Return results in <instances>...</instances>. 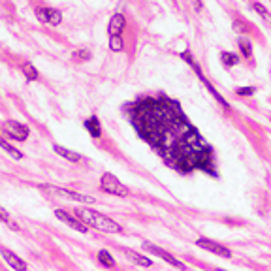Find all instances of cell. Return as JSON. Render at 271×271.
Segmentation results:
<instances>
[{"label": "cell", "instance_id": "7a4b0ae2", "mask_svg": "<svg viewBox=\"0 0 271 271\" xmlns=\"http://www.w3.org/2000/svg\"><path fill=\"white\" fill-rule=\"evenodd\" d=\"M75 217H77L81 222H85L87 226L96 228V230L106 232V234H121L122 232V228L119 222H115L113 218L102 215V213H98V211H94V209H89V207H79V209H75Z\"/></svg>", "mask_w": 271, "mask_h": 271}, {"label": "cell", "instance_id": "d4e9b609", "mask_svg": "<svg viewBox=\"0 0 271 271\" xmlns=\"http://www.w3.org/2000/svg\"><path fill=\"white\" fill-rule=\"evenodd\" d=\"M0 222H2V224H8V222H9L8 211H6V209H4L2 206H0Z\"/></svg>", "mask_w": 271, "mask_h": 271}, {"label": "cell", "instance_id": "7402d4cb", "mask_svg": "<svg viewBox=\"0 0 271 271\" xmlns=\"http://www.w3.org/2000/svg\"><path fill=\"white\" fill-rule=\"evenodd\" d=\"M253 9L256 11V13H258V15H260V17L264 19V21H266V23H270V21H271L270 11L266 9V6H264V4H260V2H253Z\"/></svg>", "mask_w": 271, "mask_h": 271}, {"label": "cell", "instance_id": "603a6c76", "mask_svg": "<svg viewBox=\"0 0 271 271\" xmlns=\"http://www.w3.org/2000/svg\"><path fill=\"white\" fill-rule=\"evenodd\" d=\"M232 28H234V32H237V34H247L249 32V25L245 21H239V19H235L234 23H232Z\"/></svg>", "mask_w": 271, "mask_h": 271}, {"label": "cell", "instance_id": "6da1fadb", "mask_svg": "<svg viewBox=\"0 0 271 271\" xmlns=\"http://www.w3.org/2000/svg\"><path fill=\"white\" fill-rule=\"evenodd\" d=\"M132 128L171 169L217 175L213 145L200 134L181 104L166 94L138 96L124 104Z\"/></svg>", "mask_w": 271, "mask_h": 271}, {"label": "cell", "instance_id": "7c38bea8", "mask_svg": "<svg viewBox=\"0 0 271 271\" xmlns=\"http://www.w3.org/2000/svg\"><path fill=\"white\" fill-rule=\"evenodd\" d=\"M85 128H87V132L93 136L94 140H100V138H102V124H100V121H98L96 115L87 117V121H85Z\"/></svg>", "mask_w": 271, "mask_h": 271}, {"label": "cell", "instance_id": "8992f818", "mask_svg": "<svg viewBox=\"0 0 271 271\" xmlns=\"http://www.w3.org/2000/svg\"><path fill=\"white\" fill-rule=\"evenodd\" d=\"M34 15L38 17V21L51 25V27H58L62 23V13L55 8H47V6H38L34 9Z\"/></svg>", "mask_w": 271, "mask_h": 271}, {"label": "cell", "instance_id": "9a60e30c", "mask_svg": "<svg viewBox=\"0 0 271 271\" xmlns=\"http://www.w3.org/2000/svg\"><path fill=\"white\" fill-rule=\"evenodd\" d=\"M220 62H222L224 68H234L235 64L241 62V56L232 53V51H222V53H220Z\"/></svg>", "mask_w": 271, "mask_h": 271}, {"label": "cell", "instance_id": "9c48e42d", "mask_svg": "<svg viewBox=\"0 0 271 271\" xmlns=\"http://www.w3.org/2000/svg\"><path fill=\"white\" fill-rule=\"evenodd\" d=\"M55 217L60 220V222H64V224H68L70 228L77 230V232H81V234H87V232H89V226L85 224V222H81L77 217L70 215V213L64 211V209H55Z\"/></svg>", "mask_w": 271, "mask_h": 271}, {"label": "cell", "instance_id": "e0dca14e", "mask_svg": "<svg viewBox=\"0 0 271 271\" xmlns=\"http://www.w3.org/2000/svg\"><path fill=\"white\" fill-rule=\"evenodd\" d=\"M96 258H98V262L102 264V266H106V268H115V258L111 256V253H109V251H106V249L98 251Z\"/></svg>", "mask_w": 271, "mask_h": 271}, {"label": "cell", "instance_id": "d6986e66", "mask_svg": "<svg viewBox=\"0 0 271 271\" xmlns=\"http://www.w3.org/2000/svg\"><path fill=\"white\" fill-rule=\"evenodd\" d=\"M21 72H23V75H25V79H27V81H36L38 77H40L38 70L30 64V62H25V64L21 66Z\"/></svg>", "mask_w": 271, "mask_h": 271}, {"label": "cell", "instance_id": "cb8c5ba5", "mask_svg": "<svg viewBox=\"0 0 271 271\" xmlns=\"http://www.w3.org/2000/svg\"><path fill=\"white\" fill-rule=\"evenodd\" d=\"M254 87H239L237 91H235V94H239V96H251V94H254Z\"/></svg>", "mask_w": 271, "mask_h": 271}, {"label": "cell", "instance_id": "2e32d148", "mask_svg": "<svg viewBox=\"0 0 271 271\" xmlns=\"http://www.w3.org/2000/svg\"><path fill=\"white\" fill-rule=\"evenodd\" d=\"M237 47H239V51H241V56H245V58H251V56H253V44H251L243 34L237 40Z\"/></svg>", "mask_w": 271, "mask_h": 271}, {"label": "cell", "instance_id": "ba28073f", "mask_svg": "<svg viewBox=\"0 0 271 271\" xmlns=\"http://www.w3.org/2000/svg\"><path fill=\"white\" fill-rule=\"evenodd\" d=\"M196 245L200 247V249L209 251V253L217 254V256H222V258H232V251H230L228 247L217 243V241H211V239H207V237H198Z\"/></svg>", "mask_w": 271, "mask_h": 271}, {"label": "cell", "instance_id": "5bb4252c", "mask_svg": "<svg viewBox=\"0 0 271 271\" xmlns=\"http://www.w3.org/2000/svg\"><path fill=\"white\" fill-rule=\"evenodd\" d=\"M53 151H55L58 157H62V159L70 160V162H79V160H81V155H79V153H75V151L68 149V147H64V145L53 143Z\"/></svg>", "mask_w": 271, "mask_h": 271}, {"label": "cell", "instance_id": "ffe728a7", "mask_svg": "<svg viewBox=\"0 0 271 271\" xmlns=\"http://www.w3.org/2000/svg\"><path fill=\"white\" fill-rule=\"evenodd\" d=\"M109 49L113 53H119V51L124 49V40H122L121 34L119 36H109Z\"/></svg>", "mask_w": 271, "mask_h": 271}, {"label": "cell", "instance_id": "44dd1931", "mask_svg": "<svg viewBox=\"0 0 271 271\" xmlns=\"http://www.w3.org/2000/svg\"><path fill=\"white\" fill-rule=\"evenodd\" d=\"M91 51L89 49H77V51H74L72 53V60H75V62H87V60H91Z\"/></svg>", "mask_w": 271, "mask_h": 271}, {"label": "cell", "instance_id": "5b68a950", "mask_svg": "<svg viewBox=\"0 0 271 271\" xmlns=\"http://www.w3.org/2000/svg\"><path fill=\"white\" fill-rule=\"evenodd\" d=\"M2 132H4L8 138H11V140H15V141H27L28 136H30L28 126H25L23 122H19V121L2 122Z\"/></svg>", "mask_w": 271, "mask_h": 271}, {"label": "cell", "instance_id": "30bf717a", "mask_svg": "<svg viewBox=\"0 0 271 271\" xmlns=\"http://www.w3.org/2000/svg\"><path fill=\"white\" fill-rule=\"evenodd\" d=\"M0 256L8 262L9 268H13V270H21V271H25L28 268L27 262L25 260H21L17 254L13 253V251H9V249H6V247H0Z\"/></svg>", "mask_w": 271, "mask_h": 271}, {"label": "cell", "instance_id": "4fadbf2b", "mask_svg": "<svg viewBox=\"0 0 271 271\" xmlns=\"http://www.w3.org/2000/svg\"><path fill=\"white\" fill-rule=\"evenodd\" d=\"M122 253L126 254V258H128L130 262L136 264V266H141V268H151V266H153V262H151L147 256H143V254L136 253V251H130V249H122Z\"/></svg>", "mask_w": 271, "mask_h": 271}, {"label": "cell", "instance_id": "3957f363", "mask_svg": "<svg viewBox=\"0 0 271 271\" xmlns=\"http://www.w3.org/2000/svg\"><path fill=\"white\" fill-rule=\"evenodd\" d=\"M100 188H102L106 194H109V196H117V198L130 196V188L126 187L124 183H121V181L115 177L113 173H109V171L102 173V177H100Z\"/></svg>", "mask_w": 271, "mask_h": 271}, {"label": "cell", "instance_id": "277c9868", "mask_svg": "<svg viewBox=\"0 0 271 271\" xmlns=\"http://www.w3.org/2000/svg\"><path fill=\"white\" fill-rule=\"evenodd\" d=\"M40 190H44V192L51 194V196L74 200V202H79V204H94L93 196H85V194H79V192H74V190H68V188L53 187V185H40Z\"/></svg>", "mask_w": 271, "mask_h": 271}, {"label": "cell", "instance_id": "ac0fdd59", "mask_svg": "<svg viewBox=\"0 0 271 271\" xmlns=\"http://www.w3.org/2000/svg\"><path fill=\"white\" fill-rule=\"evenodd\" d=\"M0 149H4V151H6V153H8V155H9V157H13V159H15V160H21V159H23V153H21V151L15 149L13 145H9L8 141L4 140L2 136H0Z\"/></svg>", "mask_w": 271, "mask_h": 271}, {"label": "cell", "instance_id": "52a82bcc", "mask_svg": "<svg viewBox=\"0 0 271 271\" xmlns=\"http://www.w3.org/2000/svg\"><path fill=\"white\" fill-rule=\"evenodd\" d=\"M143 249H145L147 253L153 254V256H159L160 260L168 262L169 266H173V268H179V270H187V266L181 262V260H177L173 254H169L168 251L160 249V247H157V245H151V243H147V241H143Z\"/></svg>", "mask_w": 271, "mask_h": 271}, {"label": "cell", "instance_id": "8fae6325", "mask_svg": "<svg viewBox=\"0 0 271 271\" xmlns=\"http://www.w3.org/2000/svg\"><path fill=\"white\" fill-rule=\"evenodd\" d=\"M126 27V19L122 13H113V17L109 19V25H108V34L109 36H119L122 34V30Z\"/></svg>", "mask_w": 271, "mask_h": 271}]
</instances>
